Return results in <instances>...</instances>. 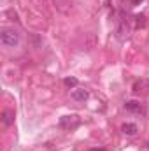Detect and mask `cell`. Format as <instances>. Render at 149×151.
Returning a JSON list of instances; mask_svg holds the SVG:
<instances>
[{
  "label": "cell",
  "mask_w": 149,
  "mask_h": 151,
  "mask_svg": "<svg viewBox=\"0 0 149 151\" xmlns=\"http://www.w3.org/2000/svg\"><path fill=\"white\" fill-rule=\"evenodd\" d=\"M19 40H21V35H19V32L14 30V28H4V30L0 32V42H2L4 46H7V47L18 46Z\"/></svg>",
  "instance_id": "obj_1"
},
{
  "label": "cell",
  "mask_w": 149,
  "mask_h": 151,
  "mask_svg": "<svg viewBox=\"0 0 149 151\" xmlns=\"http://www.w3.org/2000/svg\"><path fill=\"white\" fill-rule=\"evenodd\" d=\"M79 123H81V119H79V116H75V114L63 116V118L60 119V127H62V128H65V130H70V128L79 127Z\"/></svg>",
  "instance_id": "obj_2"
},
{
  "label": "cell",
  "mask_w": 149,
  "mask_h": 151,
  "mask_svg": "<svg viewBox=\"0 0 149 151\" xmlns=\"http://www.w3.org/2000/svg\"><path fill=\"white\" fill-rule=\"evenodd\" d=\"M70 97H72V100H75V102H84L88 99V91L82 90V88H74L72 93H70Z\"/></svg>",
  "instance_id": "obj_3"
},
{
  "label": "cell",
  "mask_w": 149,
  "mask_h": 151,
  "mask_svg": "<svg viewBox=\"0 0 149 151\" xmlns=\"http://www.w3.org/2000/svg\"><path fill=\"white\" fill-rule=\"evenodd\" d=\"M128 32H130V28H128V25H126V21L125 19H121L119 21V25H117V28H116V34H117V39H126L128 37Z\"/></svg>",
  "instance_id": "obj_4"
},
{
  "label": "cell",
  "mask_w": 149,
  "mask_h": 151,
  "mask_svg": "<svg viewBox=\"0 0 149 151\" xmlns=\"http://www.w3.org/2000/svg\"><path fill=\"white\" fill-rule=\"evenodd\" d=\"M125 109L126 111H130V113H142V104L140 102H137V100H128L126 104H125Z\"/></svg>",
  "instance_id": "obj_5"
},
{
  "label": "cell",
  "mask_w": 149,
  "mask_h": 151,
  "mask_svg": "<svg viewBox=\"0 0 149 151\" xmlns=\"http://www.w3.org/2000/svg\"><path fill=\"white\" fill-rule=\"evenodd\" d=\"M121 132H123L125 135H135V134L139 132V127H137L135 123H125V125L121 127Z\"/></svg>",
  "instance_id": "obj_6"
},
{
  "label": "cell",
  "mask_w": 149,
  "mask_h": 151,
  "mask_svg": "<svg viewBox=\"0 0 149 151\" xmlns=\"http://www.w3.org/2000/svg\"><path fill=\"white\" fill-rule=\"evenodd\" d=\"M12 121H14V113H12V111H9V109H7V111H4V113H2V123H4L5 127H11V125H12Z\"/></svg>",
  "instance_id": "obj_7"
},
{
  "label": "cell",
  "mask_w": 149,
  "mask_h": 151,
  "mask_svg": "<svg viewBox=\"0 0 149 151\" xmlns=\"http://www.w3.org/2000/svg\"><path fill=\"white\" fill-rule=\"evenodd\" d=\"M63 84L69 86V88H75V86H77V79H75V77H65V79H63Z\"/></svg>",
  "instance_id": "obj_8"
}]
</instances>
